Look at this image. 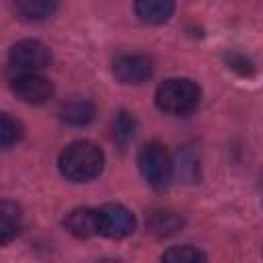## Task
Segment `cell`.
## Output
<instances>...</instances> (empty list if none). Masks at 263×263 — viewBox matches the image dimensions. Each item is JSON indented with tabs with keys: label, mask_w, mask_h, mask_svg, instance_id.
Instances as JSON below:
<instances>
[{
	"label": "cell",
	"mask_w": 263,
	"mask_h": 263,
	"mask_svg": "<svg viewBox=\"0 0 263 263\" xmlns=\"http://www.w3.org/2000/svg\"><path fill=\"white\" fill-rule=\"evenodd\" d=\"M105 166L103 150L90 140H74L60 152L58 168L72 183H86L101 175Z\"/></svg>",
	"instance_id": "obj_1"
},
{
	"label": "cell",
	"mask_w": 263,
	"mask_h": 263,
	"mask_svg": "<svg viewBox=\"0 0 263 263\" xmlns=\"http://www.w3.org/2000/svg\"><path fill=\"white\" fill-rule=\"evenodd\" d=\"M199 99L201 90L191 78H166L154 92L158 111L166 115H187L199 105Z\"/></svg>",
	"instance_id": "obj_2"
},
{
	"label": "cell",
	"mask_w": 263,
	"mask_h": 263,
	"mask_svg": "<svg viewBox=\"0 0 263 263\" xmlns=\"http://www.w3.org/2000/svg\"><path fill=\"white\" fill-rule=\"evenodd\" d=\"M138 168H140L142 179L150 187L164 189L173 175V162H171V156L164 144L156 140L144 144L138 152Z\"/></svg>",
	"instance_id": "obj_3"
},
{
	"label": "cell",
	"mask_w": 263,
	"mask_h": 263,
	"mask_svg": "<svg viewBox=\"0 0 263 263\" xmlns=\"http://www.w3.org/2000/svg\"><path fill=\"white\" fill-rule=\"evenodd\" d=\"M8 64L12 74H37L51 64V49L39 39H21L10 47Z\"/></svg>",
	"instance_id": "obj_4"
},
{
	"label": "cell",
	"mask_w": 263,
	"mask_h": 263,
	"mask_svg": "<svg viewBox=\"0 0 263 263\" xmlns=\"http://www.w3.org/2000/svg\"><path fill=\"white\" fill-rule=\"evenodd\" d=\"M154 72V62L146 53H119L113 60V76L121 84H142Z\"/></svg>",
	"instance_id": "obj_5"
},
{
	"label": "cell",
	"mask_w": 263,
	"mask_h": 263,
	"mask_svg": "<svg viewBox=\"0 0 263 263\" xmlns=\"http://www.w3.org/2000/svg\"><path fill=\"white\" fill-rule=\"evenodd\" d=\"M10 88L27 105H43L53 95V84L39 74H10Z\"/></svg>",
	"instance_id": "obj_6"
},
{
	"label": "cell",
	"mask_w": 263,
	"mask_h": 263,
	"mask_svg": "<svg viewBox=\"0 0 263 263\" xmlns=\"http://www.w3.org/2000/svg\"><path fill=\"white\" fill-rule=\"evenodd\" d=\"M101 212V234L107 238H125L136 230L134 214L121 203H105L99 208Z\"/></svg>",
	"instance_id": "obj_7"
},
{
	"label": "cell",
	"mask_w": 263,
	"mask_h": 263,
	"mask_svg": "<svg viewBox=\"0 0 263 263\" xmlns=\"http://www.w3.org/2000/svg\"><path fill=\"white\" fill-rule=\"evenodd\" d=\"M64 228L76 238H92L101 234V212L99 208H74L64 218Z\"/></svg>",
	"instance_id": "obj_8"
},
{
	"label": "cell",
	"mask_w": 263,
	"mask_h": 263,
	"mask_svg": "<svg viewBox=\"0 0 263 263\" xmlns=\"http://www.w3.org/2000/svg\"><path fill=\"white\" fill-rule=\"evenodd\" d=\"M146 226L154 236H173L183 228L181 214L168 208H154L146 214Z\"/></svg>",
	"instance_id": "obj_9"
},
{
	"label": "cell",
	"mask_w": 263,
	"mask_h": 263,
	"mask_svg": "<svg viewBox=\"0 0 263 263\" xmlns=\"http://www.w3.org/2000/svg\"><path fill=\"white\" fill-rule=\"evenodd\" d=\"M134 10H136V14L142 23L162 25L173 16L175 4L168 2V0H140V2L134 4Z\"/></svg>",
	"instance_id": "obj_10"
},
{
	"label": "cell",
	"mask_w": 263,
	"mask_h": 263,
	"mask_svg": "<svg viewBox=\"0 0 263 263\" xmlns=\"http://www.w3.org/2000/svg\"><path fill=\"white\" fill-rule=\"evenodd\" d=\"M21 208L14 201L4 199L0 203V242L8 245L21 230Z\"/></svg>",
	"instance_id": "obj_11"
},
{
	"label": "cell",
	"mask_w": 263,
	"mask_h": 263,
	"mask_svg": "<svg viewBox=\"0 0 263 263\" xmlns=\"http://www.w3.org/2000/svg\"><path fill=\"white\" fill-rule=\"evenodd\" d=\"M14 12L23 21H45L58 10V2L51 0H16L12 4Z\"/></svg>",
	"instance_id": "obj_12"
},
{
	"label": "cell",
	"mask_w": 263,
	"mask_h": 263,
	"mask_svg": "<svg viewBox=\"0 0 263 263\" xmlns=\"http://www.w3.org/2000/svg\"><path fill=\"white\" fill-rule=\"evenodd\" d=\"M60 119L74 127L88 125L95 119V105L88 101H70L60 109Z\"/></svg>",
	"instance_id": "obj_13"
},
{
	"label": "cell",
	"mask_w": 263,
	"mask_h": 263,
	"mask_svg": "<svg viewBox=\"0 0 263 263\" xmlns=\"http://www.w3.org/2000/svg\"><path fill=\"white\" fill-rule=\"evenodd\" d=\"M136 127H138V121H136L134 113H129V111H125V109L117 111V115H115V119H113V125H111L113 142H115L119 148H125V146L134 140Z\"/></svg>",
	"instance_id": "obj_14"
},
{
	"label": "cell",
	"mask_w": 263,
	"mask_h": 263,
	"mask_svg": "<svg viewBox=\"0 0 263 263\" xmlns=\"http://www.w3.org/2000/svg\"><path fill=\"white\" fill-rule=\"evenodd\" d=\"M160 263H205V255L193 245H175L160 255Z\"/></svg>",
	"instance_id": "obj_15"
},
{
	"label": "cell",
	"mask_w": 263,
	"mask_h": 263,
	"mask_svg": "<svg viewBox=\"0 0 263 263\" xmlns=\"http://www.w3.org/2000/svg\"><path fill=\"white\" fill-rule=\"evenodd\" d=\"M21 138H23V125L16 119H12L8 113H4L2 121H0V144H2V148L8 150L16 142H21Z\"/></svg>",
	"instance_id": "obj_16"
},
{
	"label": "cell",
	"mask_w": 263,
	"mask_h": 263,
	"mask_svg": "<svg viewBox=\"0 0 263 263\" xmlns=\"http://www.w3.org/2000/svg\"><path fill=\"white\" fill-rule=\"evenodd\" d=\"M99 263H119V261H115V259H103V261H99Z\"/></svg>",
	"instance_id": "obj_17"
}]
</instances>
